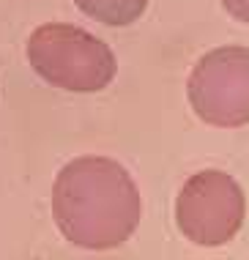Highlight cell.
I'll return each instance as SVG.
<instances>
[{"instance_id": "obj_1", "label": "cell", "mask_w": 249, "mask_h": 260, "mask_svg": "<svg viewBox=\"0 0 249 260\" xmlns=\"http://www.w3.org/2000/svg\"><path fill=\"white\" fill-rule=\"evenodd\" d=\"M142 216L140 189L120 161L77 156L52 184V219L69 244L88 252L118 249L134 236Z\"/></svg>"}, {"instance_id": "obj_2", "label": "cell", "mask_w": 249, "mask_h": 260, "mask_svg": "<svg viewBox=\"0 0 249 260\" xmlns=\"http://www.w3.org/2000/svg\"><path fill=\"white\" fill-rule=\"evenodd\" d=\"M27 60L44 82L69 93H99L118 74L110 44L69 22H44L36 27L27 39Z\"/></svg>"}, {"instance_id": "obj_3", "label": "cell", "mask_w": 249, "mask_h": 260, "mask_svg": "<svg viewBox=\"0 0 249 260\" xmlns=\"http://www.w3.org/2000/svg\"><path fill=\"white\" fill-rule=\"evenodd\" d=\"M186 96L195 115L216 129L249 123V47H213L195 63Z\"/></svg>"}, {"instance_id": "obj_4", "label": "cell", "mask_w": 249, "mask_h": 260, "mask_svg": "<svg viewBox=\"0 0 249 260\" xmlns=\"http://www.w3.org/2000/svg\"><path fill=\"white\" fill-rule=\"evenodd\" d=\"M246 200L238 181L225 170L189 175L175 198V224L197 247H222L244 224Z\"/></svg>"}, {"instance_id": "obj_5", "label": "cell", "mask_w": 249, "mask_h": 260, "mask_svg": "<svg viewBox=\"0 0 249 260\" xmlns=\"http://www.w3.org/2000/svg\"><path fill=\"white\" fill-rule=\"evenodd\" d=\"M74 3L90 19L112 25V27L137 22L142 17V11L148 9V0H74Z\"/></svg>"}, {"instance_id": "obj_6", "label": "cell", "mask_w": 249, "mask_h": 260, "mask_svg": "<svg viewBox=\"0 0 249 260\" xmlns=\"http://www.w3.org/2000/svg\"><path fill=\"white\" fill-rule=\"evenodd\" d=\"M222 6H225V11L230 14L233 19L249 25V0H222Z\"/></svg>"}]
</instances>
